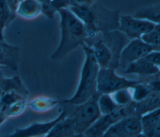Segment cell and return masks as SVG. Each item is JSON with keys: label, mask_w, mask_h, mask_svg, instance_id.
<instances>
[{"label": "cell", "mask_w": 160, "mask_h": 137, "mask_svg": "<svg viewBox=\"0 0 160 137\" xmlns=\"http://www.w3.org/2000/svg\"><path fill=\"white\" fill-rule=\"evenodd\" d=\"M130 40L122 32L114 30L88 37L84 45L92 51L100 68H119L121 50Z\"/></svg>", "instance_id": "6da1fadb"}, {"label": "cell", "mask_w": 160, "mask_h": 137, "mask_svg": "<svg viewBox=\"0 0 160 137\" xmlns=\"http://www.w3.org/2000/svg\"><path fill=\"white\" fill-rule=\"evenodd\" d=\"M68 8L84 24L88 37L118 29L119 10L109 9L95 1L89 6Z\"/></svg>", "instance_id": "7a4b0ae2"}, {"label": "cell", "mask_w": 160, "mask_h": 137, "mask_svg": "<svg viewBox=\"0 0 160 137\" xmlns=\"http://www.w3.org/2000/svg\"><path fill=\"white\" fill-rule=\"evenodd\" d=\"M60 16L61 39L51 59L58 61L80 45H83L88 37L84 24L69 9L62 8L58 12Z\"/></svg>", "instance_id": "3957f363"}, {"label": "cell", "mask_w": 160, "mask_h": 137, "mask_svg": "<svg viewBox=\"0 0 160 137\" xmlns=\"http://www.w3.org/2000/svg\"><path fill=\"white\" fill-rule=\"evenodd\" d=\"M86 59L83 64L81 78L74 95L69 99L61 102L72 105H79L87 101L97 92V76L99 66L91 50L86 45H83Z\"/></svg>", "instance_id": "277c9868"}, {"label": "cell", "mask_w": 160, "mask_h": 137, "mask_svg": "<svg viewBox=\"0 0 160 137\" xmlns=\"http://www.w3.org/2000/svg\"><path fill=\"white\" fill-rule=\"evenodd\" d=\"M99 95L97 92L87 101L79 105L59 102L66 111V116L72 120L75 136H82L83 133L101 115L98 105Z\"/></svg>", "instance_id": "5b68a950"}, {"label": "cell", "mask_w": 160, "mask_h": 137, "mask_svg": "<svg viewBox=\"0 0 160 137\" xmlns=\"http://www.w3.org/2000/svg\"><path fill=\"white\" fill-rule=\"evenodd\" d=\"M136 102L118 106L113 111L101 115L95 122L83 133L82 136H102L106 131L113 124L127 116L134 113Z\"/></svg>", "instance_id": "8992f818"}, {"label": "cell", "mask_w": 160, "mask_h": 137, "mask_svg": "<svg viewBox=\"0 0 160 137\" xmlns=\"http://www.w3.org/2000/svg\"><path fill=\"white\" fill-rule=\"evenodd\" d=\"M141 82L140 80H130L120 77L111 68H99L97 76V92L99 94L112 93L118 90L129 88Z\"/></svg>", "instance_id": "52a82bcc"}, {"label": "cell", "mask_w": 160, "mask_h": 137, "mask_svg": "<svg viewBox=\"0 0 160 137\" xmlns=\"http://www.w3.org/2000/svg\"><path fill=\"white\" fill-rule=\"evenodd\" d=\"M142 136V126L140 116L135 113L122 118L104 133L102 136Z\"/></svg>", "instance_id": "ba28073f"}, {"label": "cell", "mask_w": 160, "mask_h": 137, "mask_svg": "<svg viewBox=\"0 0 160 137\" xmlns=\"http://www.w3.org/2000/svg\"><path fill=\"white\" fill-rule=\"evenodd\" d=\"M156 25L132 16L120 15L118 29L124 33L129 40H132L140 39L142 35L152 30Z\"/></svg>", "instance_id": "9c48e42d"}, {"label": "cell", "mask_w": 160, "mask_h": 137, "mask_svg": "<svg viewBox=\"0 0 160 137\" xmlns=\"http://www.w3.org/2000/svg\"><path fill=\"white\" fill-rule=\"evenodd\" d=\"M152 50H157L146 44L141 39L130 40L121 52L119 68L124 70L129 64L144 57Z\"/></svg>", "instance_id": "30bf717a"}, {"label": "cell", "mask_w": 160, "mask_h": 137, "mask_svg": "<svg viewBox=\"0 0 160 137\" xmlns=\"http://www.w3.org/2000/svg\"><path fill=\"white\" fill-rule=\"evenodd\" d=\"M66 111L64 108L60 114L52 121L46 122H33L30 125L23 128H16L9 136H39L46 135L54 125L66 116Z\"/></svg>", "instance_id": "8fae6325"}, {"label": "cell", "mask_w": 160, "mask_h": 137, "mask_svg": "<svg viewBox=\"0 0 160 137\" xmlns=\"http://www.w3.org/2000/svg\"><path fill=\"white\" fill-rule=\"evenodd\" d=\"M20 58V49L18 46L0 40V65L16 71Z\"/></svg>", "instance_id": "7c38bea8"}, {"label": "cell", "mask_w": 160, "mask_h": 137, "mask_svg": "<svg viewBox=\"0 0 160 137\" xmlns=\"http://www.w3.org/2000/svg\"><path fill=\"white\" fill-rule=\"evenodd\" d=\"M142 126V136H160V110L157 108L146 113L140 117Z\"/></svg>", "instance_id": "4fadbf2b"}, {"label": "cell", "mask_w": 160, "mask_h": 137, "mask_svg": "<svg viewBox=\"0 0 160 137\" xmlns=\"http://www.w3.org/2000/svg\"><path fill=\"white\" fill-rule=\"evenodd\" d=\"M159 67L148 61L144 57L129 64L124 70L125 74H136L143 76L153 75L159 73Z\"/></svg>", "instance_id": "5bb4252c"}, {"label": "cell", "mask_w": 160, "mask_h": 137, "mask_svg": "<svg viewBox=\"0 0 160 137\" xmlns=\"http://www.w3.org/2000/svg\"><path fill=\"white\" fill-rule=\"evenodd\" d=\"M159 106L160 92L152 91L144 98L136 102L134 113L141 117L146 113L159 108Z\"/></svg>", "instance_id": "9a60e30c"}, {"label": "cell", "mask_w": 160, "mask_h": 137, "mask_svg": "<svg viewBox=\"0 0 160 137\" xmlns=\"http://www.w3.org/2000/svg\"><path fill=\"white\" fill-rule=\"evenodd\" d=\"M40 14L41 6L38 0H23L18 6L16 15L26 19H32Z\"/></svg>", "instance_id": "2e32d148"}, {"label": "cell", "mask_w": 160, "mask_h": 137, "mask_svg": "<svg viewBox=\"0 0 160 137\" xmlns=\"http://www.w3.org/2000/svg\"><path fill=\"white\" fill-rule=\"evenodd\" d=\"M7 92H16L26 98L29 95L28 89L18 76L4 78L0 84V93Z\"/></svg>", "instance_id": "e0dca14e"}, {"label": "cell", "mask_w": 160, "mask_h": 137, "mask_svg": "<svg viewBox=\"0 0 160 137\" xmlns=\"http://www.w3.org/2000/svg\"><path fill=\"white\" fill-rule=\"evenodd\" d=\"M46 136H75L71 118L66 116L58 121L51 129Z\"/></svg>", "instance_id": "ac0fdd59"}, {"label": "cell", "mask_w": 160, "mask_h": 137, "mask_svg": "<svg viewBox=\"0 0 160 137\" xmlns=\"http://www.w3.org/2000/svg\"><path fill=\"white\" fill-rule=\"evenodd\" d=\"M132 16L158 24L160 21V4L158 2L152 6L142 7L137 10Z\"/></svg>", "instance_id": "d6986e66"}, {"label": "cell", "mask_w": 160, "mask_h": 137, "mask_svg": "<svg viewBox=\"0 0 160 137\" xmlns=\"http://www.w3.org/2000/svg\"><path fill=\"white\" fill-rule=\"evenodd\" d=\"M41 6V14L52 19L59 9L68 7L66 0H38Z\"/></svg>", "instance_id": "ffe728a7"}, {"label": "cell", "mask_w": 160, "mask_h": 137, "mask_svg": "<svg viewBox=\"0 0 160 137\" xmlns=\"http://www.w3.org/2000/svg\"><path fill=\"white\" fill-rule=\"evenodd\" d=\"M16 17L9 8L6 0H0V40H4V29Z\"/></svg>", "instance_id": "44dd1931"}, {"label": "cell", "mask_w": 160, "mask_h": 137, "mask_svg": "<svg viewBox=\"0 0 160 137\" xmlns=\"http://www.w3.org/2000/svg\"><path fill=\"white\" fill-rule=\"evenodd\" d=\"M140 39L157 50H160V25L157 24L152 30L144 34Z\"/></svg>", "instance_id": "7402d4cb"}, {"label": "cell", "mask_w": 160, "mask_h": 137, "mask_svg": "<svg viewBox=\"0 0 160 137\" xmlns=\"http://www.w3.org/2000/svg\"><path fill=\"white\" fill-rule=\"evenodd\" d=\"M98 105L101 115H106L113 111L118 106L110 94H100L98 98Z\"/></svg>", "instance_id": "603a6c76"}, {"label": "cell", "mask_w": 160, "mask_h": 137, "mask_svg": "<svg viewBox=\"0 0 160 137\" xmlns=\"http://www.w3.org/2000/svg\"><path fill=\"white\" fill-rule=\"evenodd\" d=\"M110 95L115 103L118 106H124L133 101L129 87L118 90L110 93Z\"/></svg>", "instance_id": "cb8c5ba5"}, {"label": "cell", "mask_w": 160, "mask_h": 137, "mask_svg": "<svg viewBox=\"0 0 160 137\" xmlns=\"http://www.w3.org/2000/svg\"><path fill=\"white\" fill-rule=\"evenodd\" d=\"M129 88L132 100L136 102L141 100L152 91L147 83L143 82L137 83Z\"/></svg>", "instance_id": "d4e9b609"}, {"label": "cell", "mask_w": 160, "mask_h": 137, "mask_svg": "<svg viewBox=\"0 0 160 137\" xmlns=\"http://www.w3.org/2000/svg\"><path fill=\"white\" fill-rule=\"evenodd\" d=\"M26 99H22L17 101L8 106L3 113L6 118L8 117L16 116L22 113L26 105Z\"/></svg>", "instance_id": "484cf974"}, {"label": "cell", "mask_w": 160, "mask_h": 137, "mask_svg": "<svg viewBox=\"0 0 160 137\" xmlns=\"http://www.w3.org/2000/svg\"><path fill=\"white\" fill-rule=\"evenodd\" d=\"M59 102L54 101V100H46L44 98H39L38 99H36L33 101H31V102L29 103L30 106L38 111H42L45 110L47 108H49V107L53 106L54 105L57 104Z\"/></svg>", "instance_id": "4316f807"}, {"label": "cell", "mask_w": 160, "mask_h": 137, "mask_svg": "<svg viewBox=\"0 0 160 137\" xmlns=\"http://www.w3.org/2000/svg\"><path fill=\"white\" fill-rule=\"evenodd\" d=\"M160 50H152L149 52L144 57L151 63L159 67L160 65Z\"/></svg>", "instance_id": "83f0119b"}, {"label": "cell", "mask_w": 160, "mask_h": 137, "mask_svg": "<svg viewBox=\"0 0 160 137\" xmlns=\"http://www.w3.org/2000/svg\"><path fill=\"white\" fill-rule=\"evenodd\" d=\"M68 7L69 6H84L92 4L94 0H66Z\"/></svg>", "instance_id": "f1b7e54d"}, {"label": "cell", "mask_w": 160, "mask_h": 137, "mask_svg": "<svg viewBox=\"0 0 160 137\" xmlns=\"http://www.w3.org/2000/svg\"><path fill=\"white\" fill-rule=\"evenodd\" d=\"M10 10L16 14V11L19 4L23 0H6Z\"/></svg>", "instance_id": "f546056e"}, {"label": "cell", "mask_w": 160, "mask_h": 137, "mask_svg": "<svg viewBox=\"0 0 160 137\" xmlns=\"http://www.w3.org/2000/svg\"><path fill=\"white\" fill-rule=\"evenodd\" d=\"M6 117L3 114H0V125L6 120Z\"/></svg>", "instance_id": "4dcf8cb0"}, {"label": "cell", "mask_w": 160, "mask_h": 137, "mask_svg": "<svg viewBox=\"0 0 160 137\" xmlns=\"http://www.w3.org/2000/svg\"><path fill=\"white\" fill-rule=\"evenodd\" d=\"M1 68H2V67H0V84L2 82V80L4 79V78L5 77L4 74H3V72H2V70H1Z\"/></svg>", "instance_id": "1f68e13d"}, {"label": "cell", "mask_w": 160, "mask_h": 137, "mask_svg": "<svg viewBox=\"0 0 160 137\" xmlns=\"http://www.w3.org/2000/svg\"><path fill=\"white\" fill-rule=\"evenodd\" d=\"M0 67H1V65H0Z\"/></svg>", "instance_id": "d6a6232c"}]
</instances>
